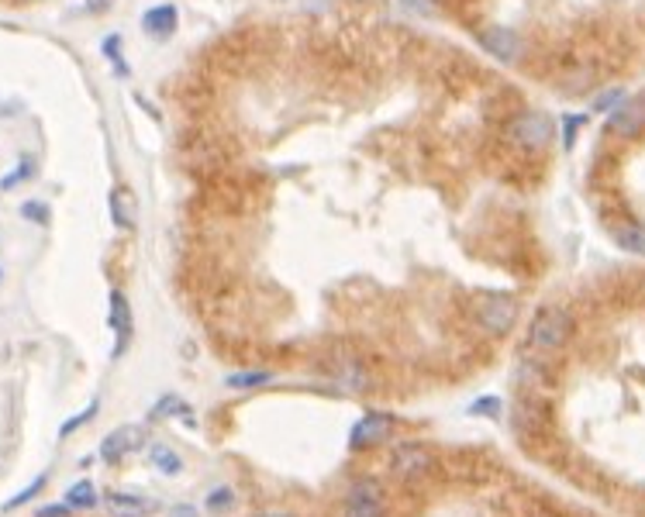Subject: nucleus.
Here are the masks:
<instances>
[{
	"label": "nucleus",
	"mask_w": 645,
	"mask_h": 517,
	"mask_svg": "<svg viewBox=\"0 0 645 517\" xmlns=\"http://www.w3.org/2000/svg\"><path fill=\"white\" fill-rule=\"evenodd\" d=\"M570 331H573L570 310L542 307L539 314L532 317V325H528V338H524V345H528L532 352H539V356H552V352H559V348L566 345Z\"/></svg>",
	"instance_id": "obj_1"
},
{
	"label": "nucleus",
	"mask_w": 645,
	"mask_h": 517,
	"mask_svg": "<svg viewBox=\"0 0 645 517\" xmlns=\"http://www.w3.org/2000/svg\"><path fill=\"white\" fill-rule=\"evenodd\" d=\"M476 321L487 327L490 335H507L518 321V300L507 293H487L476 300Z\"/></svg>",
	"instance_id": "obj_2"
},
{
	"label": "nucleus",
	"mask_w": 645,
	"mask_h": 517,
	"mask_svg": "<svg viewBox=\"0 0 645 517\" xmlns=\"http://www.w3.org/2000/svg\"><path fill=\"white\" fill-rule=\"evenodd\" d=\"M342 517H384V486L373 476H359L346 490Z\"/></svg>",
	"instance_id": "obj_3"
},
{
	"label": "nucleus",
	"mask_w": 645,
	"mask_h": 517,
	"mask_svg": "<svg viewBox=\"0 0 645 517\" xmlns=\"http://www.w3.org/2000/svg\"><path fill=\"white\" fill-rule=\"evenodd\" d=\"M394 431V414L386 411H366L359 414V421L349 428V448L352 452H366V448L384 445Z\"/></svg>",
	"instance_id": "obj_4"
},
{
	"label": "nucleus",
	"mask_w": 645,
	"mask_h": 517,
	"mask_svg": "<svg viewBox=\"0 0 645 517\" xmlns=\"http://www.w3.org/2000/svg\"><path fill=\"white\" fill-rule=\"evenodd\" d=\"M432 469H435V455L425 445H418V442H404V445H397L394 455H390V473H394L397 480H421V476H428Z\"/></svg>",
	"instance_id": "obj_5"
},
{
	"label": "nucleus",
	"mask_w": 645,
	"mask_h": 517,
	"mask_svg": "<svg viewBox=\"0 0 645 517\" xmlns=\"http://www.w3.org/2000/svg\"><path fill=\"white\" fill-rule=\"evenodd\" d=\"M511 138L524 145V149H545L549 145V138H552V121L539 114V111H524L518 118L511 121Z\"/></svg>",
	"instance_id": "obj_6"
},
{
	"label": "nucleus",
	"mask_w": 645,
	"mask_h": 517,
	"mask_svg": "<svg viewBox=\"0 0 645 517\" xmlns=\"http://www.w3.org/2000/svg\"><path fill=\"white\" fill-rule=\"evenodd\" d=\"M608 135L618 138H639L645 132V93L635 97V101H621L614 111H611L608 124H604Z\"/></svg>",
	"instance_id": "obj_7"
},
{
	"label": "nucleus",
	"mask_w": 645,
	"mask_h": 517,
	"mask_svg": "<svg viewBox=\"0 0 645 517\" xmlns=\"http://www.w3.org/2000/svg\"><path fill=\"white\" fill-rule=\"evenodd\" d=\"M107 325L114 331V359H122L128 342H132V304L122 290H111V310H107Z\"/></svg>",
	"instance_id": "obj_8"
},
{
	"label": "nucleus",
	"mask_w": 645,
	"mask_h": 517,
	"mask_svg": "<svg viewBox=\"0 0 645 517\" xmlns=\"http://www.w3.org/2000/svg\"><path fill=\"white\" fill-rule=\"evenodd\" d=\"M480 45H484L494 59H501V63H514V59H522V52H524L522 34L511 32V28H484V32H480Z\"/></svg>",
	"instance_id": "obj_9"
},
{
	"label": "nucleus",
	"mask_w": 645,
	"mask_h": 517,
	"mask_svg": "<svg viewBox=\"0 0 645 517\" xmlns=\"http://www.w3.org/2000/svg\"><path fill=\"white\" fill-rule=\"evenodd\" d=\"M104 507L111 517H152L156 514V500L142 497V493H124V490H111L104 493Z\"/></svg>",
	"instance_id": "obj_10"
},
{
	"label": "nucleus",
	"mask_w": 645,
	"mask_h": 517,
	"mask_svg": "<svg viewBox=\"0 0 645 517\" xmlns=\"http://www.w3.org/2000/svg\"><path fill=\"white\" fill-rule=\"evenodd\" d=\"M139 448V428H132V424H124V428H114L111 434H107L104 442H101V459L104 463H122V455H128V452H135Z\"/></svg>",
	"instance_id": "obj_11"
},
{
	"label": "nucleus",
	"mask_w": 645,
	"mask_h": 517,
	"mask_svg": "<svg viewBox=\"0 0 645 517\" xmlns=\"http://www.w3.org/2000/svg\"><path fill=\"white\" fill-rule=\"evenodd\" d=\"M111 218L122 231H132L135 221H139V204H135V193L128 187L111 190Z\"/></svg>",
	"instance_id": "obj_12"
},
{
	"label": "nucleus",
	"mask_w": 645,
	"mask_h": 517,
	"mask_svg": "<svg viewBox=\"0 0 645 517\" xmlns=\"http://www.w3.org/2000/svg\"><path fill=\"white\" fill-rule=\"evenodd\" d=\"M142 28L149 38H170L176 32V7L173 4H159L142 15Z\"/></svg>",
	"instance_id": "obj_13"
},
{
	"label": "nucleus",
	"mask_w": 645,
	"mask_h": 517,
	"mask_svg": "<svg viewBox=\"0 0 645 517\" xmlns=\"http://www.w3.org/2000/svg\"><path fill=\"white\" fill-rule=\"evenodd\" d=\"M611 239L618 241V249H625L631 256H645V224H618L611 231Z\"/></svg>",
	"instance_id": "obj_14"
},
{
	"label": "nucleus",
	"mask_w": 645,
	"mask_h": 517,
	"mask_svg": "<svg viewBox=\"0 0 645 517\" xmlns=\"http://www.w3.org/2000/svg\"><path fill=\"white\" fill-rule=\"evenodd\" d=\"M63 500L70 503L73 511H93V507L101 503V493H97V486H93L90 480H80L63 493Z\"/></svg>",
	"instance_id": "obj_15"
},
{
	"label": "nucleus",
	"mask_w": 645,
	"mask_h": 517,
	"mask_svg": "<svg viewBox=\"0 0 645 517\" xmlns=\"http://www.w3.org/2000/svg\"><path fill=\"white\" fill-rule=\"evenodd\" d=\"M149 459H152V465H156L162 476H180V473H183V459H180L170 445H162V442H152V445H149Z\"/></svg>",
	"instance_id": "obj_16"
},
{
	"label": "nucleus",
	"mask_w": 645,
	"mask_h": 517,
	"mask_svg": "<svg viewBox=\"0 0 645 517\" xmlns=\"http://www.w3.org/2000/svg\"><path fill=\"white\" fill-rule=\"evenodd\" d=\"M191 414H193V407L187 404V400H180L176 394H166L156 407L149 411V417H152V421H162V417H191Z\"/></svg>",
	"instance_id": "obj_17"
},
{
	"label": "nucleus",
	"mask_w": 645,
	"mask_h": 517,
	"mask_svg": "<svg viewBox=\"0 0 645 517\" xmlns=\"http://www.w3.org/2000/svg\"><path fill=\"white\" fill-rule=\"evenodd\" d=\"M45 483H49V473H38L35 480L28 483L24 490H18L15 497H11V500H7V503H4V514H11V511H18V507H24V503H32V500H35L38 493L45 490Z\"/></svg>",
	"instance_id": "obj_18"
},
{
	"label": "nucleus",
	"mask_w": 645,
	"mask_h": 517,
	"mask_svg": "<svg viewBox=\"0 0 645 517\" xmlns=\"http://www.w3.org/2000/svg\"><path fill=\"white\" fill-rule=\"evenodd\" d=\"M225 383L231 390H259L266 383H273V373H262V369H256V373H231Z\"/></svg>",
	"instance_id": "obj_19"
},
{
	"label": "nucleus",
	"mask_w": 645,
	"mask_h": 517,
	"mask_svg": "<svg viewBox=\"0 0 645 517\" xmlns=\"http://www.w3.org/2000/svg\"><path fill=\"white\" fill-rule=\"evenodd\" d=\"M97 411H101V400H90L87 407L76 414V417H70V421H63V424H59V438H70L73 431H80L83 424H90V421H93V414H97Z\"/></svg>",
	"instance_id": "obj_20"
},
{
	"label": "nucleus",
	"mask_w": 645,
	"mask_h": 517,
	"mask_svg": "<svg viewBox=\"0 0 645 517\" xmlns=\"http://www.w3.org/2000/svg\"><path fill=\"white\" fill-rule=\"evenodd\" d=\"M231 503H235V490H231V486H214L208 493V500H204V507H208L210 514H221Z\"/></svg>",
	"instance_id": "obj_21"
},
{
	"label": "nucleus",
	"mask_w": 645,
	"mask_h": 517,
	"mask_svg": "<svg viewBox=\"0 0 645 517\" xmlns=\"http://www.w3.org/2000/svg\"><path fill=\"white\" fill-rule=\"evenodd\" d=\"M466 414H476V417H497L501 414V400L497 396H480V400H473Z\"/></svg>",
	"instance_id": "obj_22"
},
{
	"label": "nucleus",
	"mask_w": 645,
	"mask_h": 517,
	"mask_svg": "<svg viewBox=\"0 0 645 517\" xmlns=\"http://www.w3.org/2000/svg\"><path fill=\"white\" fill-rule=\"evenodd\" d=\"M32 172H35V162H32V159H21V166L15 172H11V176H4V180H0V190H11V187H18L21 180H28V176H32Z\"/></svg>",
	"instance_id": "obj_23"
},
{
	"label": "nucleus",
	"mask_w": 645,
	"mask_h": 517,
	"mask_svg": "<svg viewBox=\"0 0 645 517\" xmlns=\"http://www.w3.org/2000/svg\"><path fill=\"white\" fill-rule=\"evenodd\" d=\"M21 214H24L28 221H35V224H45V221H49V207L38 204V200H28V204H21Z\"/></svg>",
	"instance_id": "obj_24"
},
{
	"label": "nucleus",
	"mask_w": 645,
	"mask_h": 517,
	"mask_svg": "<svg viewBox=\"0 0 645 517\" xmlns=\"http://www.w3.org/2000/svg\"><path fill=\"white\" fill-rule=\"evenodd\" d=\"M118 45H122V42H118V38H114V34H111V38H107L104 42V52H107V59H111V63H114V69H118V73H128V66H124L122 63V49H118Z\"/></svg>",
	"instance_id": "obj_25"
},
{
	"label": "nucleus",
	"mask_w": 645,
	"mask_h": 517,
	"mask_svg": "<svg viewBox=\"0 0 645 517\" xmlns=\"http://www.w3.org/2000/svg\"><path fill=\"white\" fill-rule=\"evenodd\" d=\"M621 101H625V93H621V90H611V93H601V97H597L593 111H614Z\"/></svg>",
	"instance_id": "obj_26"
},
{
	"label": "nucleus",
	"mask_w": 645,
	"mask_h": 517,
	"mask_svg": "<svg viewBox=\"0 0 645 517\" xmlns=\"http://www.w3.org/2000/svg\"><path fill=\"white\" fill-rule=\"evenodd\" d=\"M73 514V507L63 500V503H45V507H38L35 511V517H70Z\"/></svg>",
	"instance_id": "obj_27"
},
{
	"label": "nucleus",
	"mask_w": 645,
	"mask_h": 517,
	"mask_svg": "<svg viewBox=\"0 0 645 517\" xmlns=\"http://www.w3.org/2000/svg\"><path fill=\"white\" fill-rule=\"evenodd\" d=\"M580 124H583V118H576V114L562 121V145H566V149L576 141V128H580Z\"/></svg>",
	"instance_id": "obj_28"
},
{
	"label": "nucleus",
	"mask_w": 645,
	"mask_h": 517,
	"mask_svg": "<svg viewBox=\"0 0 645 517\" xmlns=\"http://www.w3.org/2000/svg\"><path fill=\"white\" fill-rule=\"evenodd\" d=\"M170 514H173V517H197V511H193L191 503H176Z\"/></svg>",
	"instance_id": "obj_29"
},
{
	"label": "nucleus",
	"mask_w": 645,
	"mask_h": 517,
	"mask_svg": "<svg viewBox=\"0 0 645 517\" xmlns=\"http://www.w3.org/2000/svg\"><path fill=\"white\" fill-rule=\"evenodd\" d=\"M404 7H411V11H428L432 7V0H401Z\"/></svg>",
	"instance_id": "obj_30"
},
{
	"label": "nucleus",
	"mask_w": 645,
	"mask_h": 517,
	"mask_svg": "<svg viewBox=\"0 0 645 517\" xmlns=\"http://www.w3.org/2000/svg\"><path fill=\"white\" fill-rule=\"evenodd\" d=\"M114 0H87V11H107Z\"/></svg>",
	"instance_id": "obj_31"
},
{
	"label": "nucleus",
	"mask_w": 645,
	"mask_h": 517,
	"mask_svg": "<svg viewBox=\"0 0 645 517\" xmlns=\"http://www.w3.org/2000/svg\"><path fill=\"white\" fill-rule=\"evenodd\" d=\"M256 517H294V514H283V511H266V514H256Z\"/></svg>",
	"instance_id": "obj_32"
}]
</instances>
